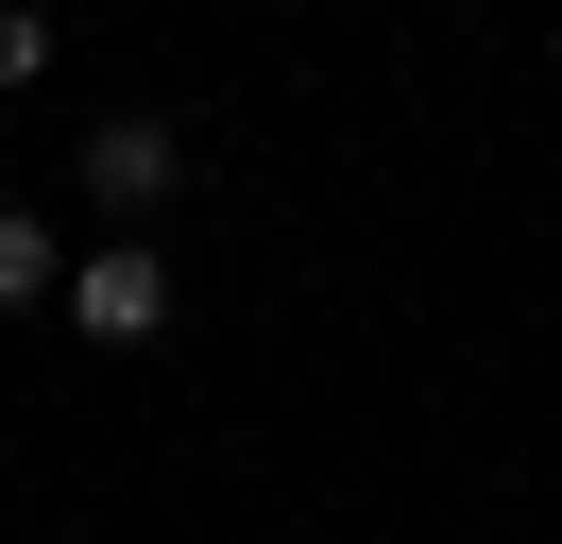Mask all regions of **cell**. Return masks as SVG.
<instances>
[{
    "label": "cell",
    "mask_w": 562,
    "mask_h": 544,
    "mask_svg": "<svg viewBox=\"0 0 562 544\" xmlns=\"http://www.w3.org/2000/svg\"><path fill=\"white\" fill-rule=\"evenodd\" d=\"M69 324L103 340V358H137V340H171V256H154V222H120L103 256H69Z\"/></svg>",
    "instance_id": "1"
},
{
    "label": "cell",
    "mask_w": 562,
    "mask_h": 544,
    "mask_svg": "<svg viewBox=\"0 0 562 544\" xmlns=\"http://www.w3.org/2000/svg\"><path fill=\"white\" fill-rule=\"evenodd\" d=\"M69 170H86V204H103V222H154V204L188 188V136H171V120H86Z\"/></svg>",
    "instance_id": "2"
},
{
    "label": "cell",
    "mask_w": 562,
    "mask_h": 544,
    "mask_svg": "<svg viewBox=\"0 0 562 544\" xmlns=\"http://www.w3.org/2000/svg\"><path fill=\"white\" fill-rule=\"evenodd\" d=\"M18 306H69V238L35 222V204H0V324Z\"/></svg>",
    "instance_id": "3"
},
{
    "label": "cell",
    "mask_w": 562,
    "mask_h": 544,
    "mask_svg": "<svg viewBox=\"0 0 562 544\" xmlns=\"http://www.w3.org/2000/svg\"><path fill=\"white\" fill-rule=\"evenodd\" d=\"M18 86H52V18H35V0H0V102H18Z\"/></svg>",
    "instance_id": "4"
}]
</instances>
